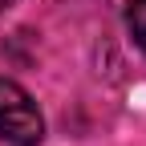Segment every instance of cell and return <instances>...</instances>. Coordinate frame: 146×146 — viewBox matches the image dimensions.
I'll return each instance as SVG.
<instances>
[{"label":"cell","instance_id":"obj_1","mask_svg":"<svg viewBox=\"0 0 146 146\" xmlns=\"http://www.w3.org/2000/svg\"><path fill=\"white\" fill-rule=\"evenodd\" d=\"M0 138L8 146H36L45 138V118L25 85L0 77Z\"/></svg>","mask_w":146,"mask_h":146},{"label":"cell","instance_id":"obj_2","mask_svg":"<svg viewBox=\"0 0 146 146\" xmlns=\"http://www.w3.org/2000/svg\"><path fill=\"white\" fill-rule=\"evenodd\" d=\"M126 29H130L134 45L146 53V0H130V8H126Z\"/></svg>","mask_w":146,"mask_h":146},{"label":"cell","instance_id":"obj_3","mask_svg":"<svg viewBox=\"0 0 146 146\" xmlns=\"http://www.w3.org/2000/svg\"><path fill=\"white\" fill-rule=\"evenodd\" d=\"M4 4H12V0H0V8H4Z\"/></svg>","mask_w":146,"mask_h":146}]
</instances>
